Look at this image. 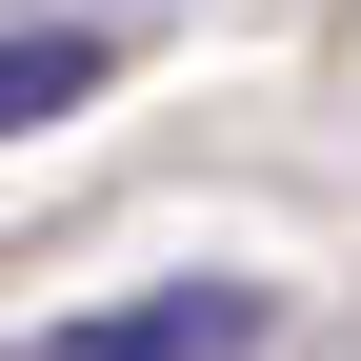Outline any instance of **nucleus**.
<instances>
[{
  "label": "nucleus",
  "mask_w": 361,
  "mask_h": 361,
  "mask_svg": "<svg viewBox=\"0 0 361 361\" xmlns=\"http://www.w3.org/2000/svg\"><path fill=\"white\" fill-rule=\"evenodd\" d=\"M101 61H121L101 20H20V40H0V141H20V121H80V101H101Z\"/></svg>",
  "instance_id": "f03ea898"
},
{
  "label": "nucleus",
  "mask_w": 361,
  "mask_h": 361,
  "mask_svg": "<svg viewBox=\"0 0 361 361\" xmlns=\"http://www.w3.org/2000/svg\"><path fill=\"white\" fill-rule=\"evenodd\" d=\"M261 341H281V301H261V281H141V301L40 322V361H261Z\"/></svg>",
  "instance_id": "f257e3e1"
}]
</instances>
